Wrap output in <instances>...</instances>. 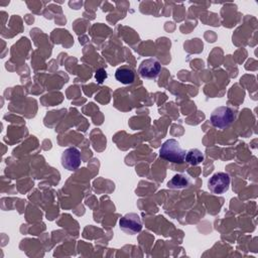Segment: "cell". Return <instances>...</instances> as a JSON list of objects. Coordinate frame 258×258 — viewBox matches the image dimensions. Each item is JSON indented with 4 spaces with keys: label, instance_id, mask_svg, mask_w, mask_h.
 <instances>
[{
    "label": "cell",
    "instance_id": "cell-1",
    "mask_svg": "<svg viewBox=\"0 0 258 258\" xmlns=\"http://www.w3.org/2000/svg\"><path fill=\"white\" fill-rule=\"evenodd\" d=\"M185 153V150L181 148L180 144L175 139L164 141L159 149V156L171 163H182L184 161Z\"/></svg>",
    "mask_w": 258,
    "mask_h": 258
},
{
    "label": "cell",
    "instance_id": "cell-9",
    "mask_svg": "<svg viewBox=\"0 0 258 258\" xmlns=\"http://www.w3.org/2000/svg\"><path fill=\"white\" fill-rule=\"evenodd\" d=\"M189 184V179L187 176L182 175V174H175L168 182H167V187L177 189V188H184L187 187Z\"/></svg>",
    "mask_w": 258,
    "mask_h": 258
},
{
    "label": "cell",
    "instance_id": "cell-5",
    "mask_svg": "<svg viewBox=\"0 0 258 258\" xmlns=\"http://www.w3.org/2000/svg\"><path fill=\"white\" fill-rule=\"evenodd\" d=\"M60 162L61 165L68 170L74 171L78 169L82 162L80 150L76 147H69L64 149L60 156Z\"/></svg>",
    "mask_w": 258,
    "mask_h": 258
},
{
    "label": "cell",
    "instance_id": "cell-2",
    "mask_svg": "<svg viewBox=\"0 0 258 258\" xmlns=\"http://www.w3.org/2000/svg\"><path fill=\"white\" fill-rule=\"evenodd\" d=\"M236 119L235 111L227 106H220L216 108L210 117L213 126L219 129H225L229 127Z\"/></svg>",
    "mask_w": 258,
    "mask_h": 258
},
{
    "label": "cell",
    "instance_id": "cell-4",
    "mask_svg": "<svg viewBox=\"0 0 258 258\" xmlns=\"http://www.w3.org/2000/svg\"><path fill=\"white\" fill-rule=\"evenodd\" d=\"M119 227L126 234L135 235L142 230V222L136 213H128L119 220Z\"/></svg>",
    "mask_w": 258,
    "mask_h": 258
},
{
    "label": "cell",
    "instance_id": "cell-7",
    "mask_svg": "<svg viewBox=\"0 0 258 258\" xmlns=\"http://www.w3.org/2000/svg\"><path fill=\"white\" fill-rule=\"evenodd\" d=\"M135 73L136 72L132 67L128 64H123L116 70L115 78L118 82L124 85H129L135 81Z\"/></svg>",
    "mask_w": 258,
    "mask_h": 258
},
{
    "label": "cell",
    "instance_id": "cell-10",
    "mask_svg": "<svg viewBox=\"0 0 258 258\" xmlns=\"http://www.w3.org/2000/svg\"><path fill=\"white\" fill-rule=\"evenodd\" d=\"M95 78L97 80L98 83H103L105 81V79H107V73L104 69H99L97 72H96V75H95Z\"/></svg>",
    "mask_w": 258,
    "mask_h": 258
},
{
    "label": "cell",
    "instance_id": "cell-8",
    "mask_svg": "<svg viewBox=\"0 0 258 258\" xmlns=\"http://www.w3.org/2000/svg\"><path fill=\"white\" fill-rule=\"evenodd\" d=\"M184 160L190 165H198L204 160V154L200 149L191 148L185 153Z\"/></svg>",
    "mask_w": 258,
    "mask_h": 258
},
{
    "label": "cell",
    "instance_id": "cell-3",
    "mask_svg": "<svg viewBox=\"0 0 258 258\" xmlns=\"http://www.w3.org/2000/svg\"><path fill=\"white\" fill-rule=\"evenodd\" d=\"M230 175L226 172H216L208 180V188L215 195L225 194L230 186Z\"/></svg>",
    "mask_w": 258,
    "mask_h": 258
},
{
    "label": "cell",
    "instance_id": "cell-6",
    "mask_svg": "<svg viewBox=\"0 0 258 258\" xmlns=\"http://www.w3.org/2000/svg\"><path fill=\"white\" fill-rule=\"evenodd\" d=\"M161 71L160 62L155 58H146L141 61L138 68V74L143 79H155Z\"/></svg>",
    "mask_w": 258,
    "mask_h": 258
}]
</instances>
